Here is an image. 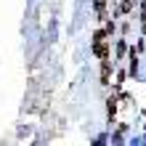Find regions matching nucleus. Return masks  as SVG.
<instances>
[{
    "instance_id": "obj_4",
    "label": "nucleus",
    "mask_w": 146,
    "mask_h": 146,
    "mask_svg": "<svg viewBox=\"0 0 146 146\" xmlns=\"http://www.w3.org/2000/svg\"><path fill=\"white\" fill-rule=\"evenodd\" d=\"M106 109H109V119H114V114H117V101L109 98V101H106Z\"/></svg>"
},
{
    "instance_id": "obj_6",
    "label": "nucleus",
    "mask_w": 146,
    "mask_h": 146,
    "mask_svg": "<svg viewBox=\"0 0 146 146\" xmlns=\"http://www.w3.org/2000/svg\"><path fill=\"white\" fill-rule=\"evenodd\" d=\"M125 50H127V45H125V42H119V45H117V56H125Z\"/></svg>"
},
{
    "instance_id": "obj_1",
    "label": "nucleus",
    "mask_w": 146,
    "mask_h": 146,
    "mask_svg": "<svg viewBox=\"0 0 146 146\" xmlns=\"http://www.w3.org/2000/svg\"><path fill=\"white\" fill-rule=\"evenodd\" d=\"M93 53H96L98 58H106V56H109V45H106V42H101V40H96V45H93Z\"/></svg>"
},
{
    "instance_id": "obj_2",
    "label": "nucleus",
    "mask_w": 146,
    "mask_h": 146,
    "mask_svg": "<svg viewBox=\"0 0 146 146\" xmlns=\"http://www.w3.org/2000/svg\"><path fill=\"white\" fill-rule=\"evenodd\" d=\"M109 77H111V66H109V61L104 58V66H101V82H109Z\"/></svg>"
},
{
    "instance_id": "obj_5",
    "label": "nucleus",
    "mask_w": 146,
    "mask_h": 146,
    "mask_svg": "<svg viewBox=\"0 0 146 146\" xmlns=\"http://www.w3.org/2000/svg\"><path fill=\"white\" fill-rule=\"evenodd\" d=\"M135 72H138V58L133 56V58H130V74H135Z\"/></svg>"
},
{
    "instance_id": "obj_7",
    "label": "nucleus",
    "mask_w": 146,
    "mask_h": 146,
    "mask_svg": "<svg viewBox=\"0 0 146 146\" xmlns=\"http://www.w3.org/2000/svg\"><path fill=\"white\" fill-rule=\"evenodd\" d=\"M111 32H114V21H109L106 27H104V35H111Z\"/></svg>"
},
{
    "instance_id": "obj_3",
    "label": "nucleus",
    "mask_w": 146,
    "mask_h": 146,
    "mask_svg": "<svg viewBox=\"0 0 146 146\" xmlns=\"http://www.w3.org/2000/svg\"><path fill=\"white\" fill-rule=\"evenodd\" d=\"M133 8H135V5L130 3V0H122V3H119V13H125V16H130V13H133Z\"/></svg>"
}]
</instances>
